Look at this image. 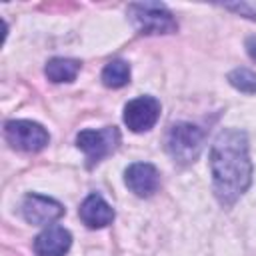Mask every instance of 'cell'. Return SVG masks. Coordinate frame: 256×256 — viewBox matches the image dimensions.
Returning a JSON list of instances; mask_svg holds the SVG:
<instances>
[{
    "mask_svg": "<svg viewBox=\"0 0 256 256\" xmlns=\"http://www.w3.org/2000/svg\"><path fill=\"white\" fill-rule=\"evenodd\" d=\"M214 196L222 206H232L252 182L248 136L238 128H222L210 148Z\"/></svg>",
    "mask_w": 256,
    "mask_h": 256,
    "instance_id": "6da1fadb",
    "label": "cell"
},
{
    "mask_svg": "<svg viewBox=\"0 0 256 256\" xmlns=\"http://www.w3.org/2000/svg\"><path fill=\"white\" fill-rule=\"evenodd\" d=\"M128 16L140 34H170L178 30L172 12L160 2H134L128 6Z\"/></svg>",
    "mask_w": 256,
    "mask_h": 256,
    "instance_id": "7a4b0ae2",
    "label": "cell"
},
{
    "mask_svg": "<svg viewBox=\"0 0 256 256\" xmlns=\"http://www.w3.org/2000/svg\"><path fill=\"white\" fill-rule=\"evenodd\" d=\"M204 146V130L190 122H176L168 130L166 150L178 164H190Z\"/></svg>",
    "mask_w": 256,
    "mask_h": 256,
    "instance_id": "3957f363",
    "label": "cell"
},
{
    "mask_svg": "<svg viewBox=\"0 0 256 256\" xmlns=\"http://www.w3.org/2000/svg\"><path fill=\"white\" fill-rule=\"evenodd\" d=\"M4 138L6 142L22 152H40L48 142V130L32 120H8L4 124Z\"/></svg>",
    "mask_w": 256,
    "mask_h": 256,
    "instance_id": "277c9868",
    "label": "cell"
},
{
    "mask_svg": "<svg viewBox=\"0 0 256 256\" xmlns=\"http://www.w3.org/2000/svg\"><path fill=\"white\" fill-rule=\"evenodd\" d=\"M120 144V132L116 126H106L102 130H82L76 136V146L86 154L88 166L92 168L108 154H112Z\"/></svg>",
    "mask_w": 256,
    "mask_h": 256,
    "instance_id": "5b68a950",
    "label": "cell"
},
{
    "mask_svg": "<svg viewBox=\"0 0 256 256\" xmlns=\"http://www.w3.org/2000/svg\"><path fill=\"white\" fill-rule=\"evenodd\" d=\"M160 118V102L154 96H138L124 106L122 120L132 132L150 130Z\"/></svg>",
    "mask_w": 256,
    "mask_h": 256,
    "instance_id": "8992f818",
    "label": "cell"
},
{
    "mask_svg": "<svg viewBox=\"0 0 256 256\" xmlns=\"http://www.w3.org/2000/svg\"><path fill=\"white\" fill-rule=\"evenodd\" d=\"M62 214H64V206L58 200L42 194H28L22 202V216L28 224L50 226Z\"/></svg>",
    "mask_w": 256,
    "mask_h": 256,
    "instance_id": "52a82bcc",
    "label": "cell"
},
{
    "mask_svg": "<svg viewBox=\"0 0 256 256\" xmlns=\"http://www.w3.org/2000/svg\"><path fill=\"white\" fill-rule=\"evenodd\" d=\"M124 184L140 198L152 196L160 186V174L154 164L134 162L124 170Z\"/></svg>",
    "mask_w": 256,
    "mask_h": 256,
    "instance_id": "ba28073f",
    "label": "cell"
},
{
    "mask_svg": "<svg viewBox=\"0 0 256 256\" xmlns=\"http://www.w3.org/2000/svg\"><path fill=\"white\" fill-rule=\"evenodd\" d=\"M72 246V234L58 224H50L34 238L36 256H64Z\"/></svg>",
    "mask_w": 256,
    "mask_h": 256,
    "instance_id": "9c48e42d",
    "label": "cell"
},
{
    "mask_svg": "<svg viewBox=\"0 0 256 256\" xmlns=\"http://www.w3.org/2000/svg\"><path fill=\"white\" fill-rule=\"evenodd\" d=\"M80 220L88 228H104L114 220V208L100 196V194H90L78 208Z\"/></svg>",
    "mask_w": 256,
    "mask_h": 256,
    "instance_id": "30bf717a",
    "label": "cell"
},
{
    "mask_svg": "<svg viewBox=\"0 0 256 256\" xmlns=\"http://www.w3.org/2000/svg\"><path fill=\"white\" fill-rule=\"evenodd\" d=\"M80 68H82V64L78 60H74V58H60L58 56V58H52V60L46 62L44 74L48 76L50 82H56V84L72 82L78 76Z\"/></svg>",
    "mask_w": 256,
    "mask_h": 256,
    "instance_id": "8fae6325",
    "label": "cell"
},
{
    "mask_svg": "<svg viewBox=\"0 0 256 256\" xmlns=\"http://www.w3.org/2000/svg\"><path fill=\"white\" fill-rule=\"evenodd\" d=\"M102 82L108 88H122L130 82V66L124 60H110L102 70Z\"/></svg>",
    "mask_w": 256,
    "mask_h": 256,
    "instance_id": "7c38bea8",
    "label": "cell"
},
{
    "mask_svg": "<svg viewBox=\"0 0 256 256\" xmlns=\"http://www.w3.org/2000/svg\"><path fill=\"white\" fill-rule=\"evenodd\" d=\"M228 82L246 94H254L256 92V72H252L250 68H236L228 74Z\"/></svg>",
    "mask_w": 256,
    "mask_h": 256,
    "instance_id": "4fadbf2b",
    "label": "cell"
},
{
    "mask_svg": "<svg viewBox=\"0 0 256 256\" xmlns=\"http://www.w3.org/2000/svg\"><path fill=\"white\" fill-rule=\"evenodd\" d=\"M246 50H248L250 58L256 60V36H248L246 38Z\"/></svg>",
    "mask_w": 256,
    "mask_h": 256,
    "instance_id": "5bb4252c",
    "label": "cell"
}]
</instances>
